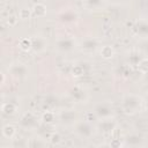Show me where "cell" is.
I'll list each match as a JSON object with an SVG mask.
<instances>
[{
  "label": "cell",
  "instance_id": "7c38bea8",
  "mask_svg": "<svg viewBox=\"0 0 148 148\" xmlns=\"http://www.w3.org/2000/svg\"><path fill=\"white\" fill-rule=\"evenodd\" d=\"M136 31L141 37H148V22L145 20H140L136 22Z\"/></svg>",
  "mask_w": 148,
  "mask_h": 148
},
{
  "label": "cell",
  "instance_id": "2e32d148",
  "mask_svg": "<svg viewBox=\"0 0 148 148\" xmlns=\"http://www.w3.org/2000/svg\"><path fill=\"white\" fill-rule=\"evenodd\" d=\"M16 134V130L13 125H5L2 127V135L7 139H13L14 135Z\"/></svg>",
  "mask_w": 148,
  "mask_h": 148
},
{
  "label": "cell",
  "instance_id": "8992f818",
  "mask_svg": "<svg viewBox=\"0 0 148 148\" xmlns=\"http://www.w3.org/2000/svg\"><path fill=\"white\" fill-rule=\"evenodd\" d=\"M20 124H21L22 127L30 130V128H34V127L36 126V124H37V118H36V116H35L32 112H27V113H24V114L22 116Z\"/></svg>",
  "mask_w": 148,
  "mask_h": 148
},
{
  "label": "cell",
  "instance_id": "d4e9b609",
  "mask_svg": "<svg viewBox=\"0 0 148 148\" xmlns=\"http://www.w3.org/2000/svg\"><path fill=\"white\" fill-rule=\"evenodd\" d=\"M5 80H6L5 73H1V84H5Z\"/></svg>",
  "mask_w": 148,
  "mask_h": 148
},
{
  "label": "cell",
  "instance_id": "9a60e30c",
  "mask_svg": "<svg viewBox=\"0 0 148 148\" xmlns=\"http://www.w3.org/2000/svg\"><path fill=\"white\" fill-rule=\"evenodd\" d=\"M18 47L24 51V52H28L32 49V42H31V38H21L20 42H18Z\"/></svg>",
  "mask_w": 148,
  "mask_h": 148
},
{
  "label": "cell",
  "instance_id": "277c9868",
  "mask_svg": "<svg viewBox=\"0 0 148 148\" xmlns=\"http://www.w3.org/2000/svg\"><path fill=\"white\" fill-rule=\"evenodd\" d=\"M31 42H32V49L31 50L35 53H42L47 47V40L43 36H35L31 38Z\"/></svg>",
  "mask_w": 148,
  "mask_h": 148
},
{
  "label": "cell",
  "instance_id": "484cf974",
  "mask_svg": "<svg viewBox=\"0 0 148 148\" xmlns=\"http://www.w3.org/2000/svg\"><path fill=\"white\" fill-rule=\"evenodd\" d=\"M145 116H146V117H147V118H148V109H147V110H146V111H145Z\"/></svg>",
  "mask_w": 148,
  "mask_h": 148
},
{
  "label": "cell",
  "instance_id": "e0dca14e",
  "mask_svg": "<svg viewBox=\"0 0 148 148\" xmlns=\"http://www.w3.org/2000/svg\"><path fill=\"white\" fill-rule=\"evenodd\" d=\"M101 57L104 58V59H111L114 54V51L112 49V46L110 45H104L102 49H101Z\"/></svg>",
  "mask_w": 148,
  "mask_h": 148
},
{
  "label": "cell",
  "instance_id": "cb8c5ba5",
  "mask_svg": "<svg viewBox=\"0 0 148 148\" xmlns=\"http://www.w3.org/2000/svg\"><path fill=\"white\" fill-rule=\"evenodd\" d=\"M123 145L124 143L120 142V138H113L111 143H110V146H112V147H121Z\"/></svg>",
  "mask_w": 148,
  "mask_h": 148
},
{
  "label": "cell",
  "instance_id": "8fae6325",
  "mask_svg": "<svg viewBox=\"0 0 148 148\" xmlns=\"http://www.w3.org/2000/svg\"><path fill=\"white\" fill-rule=\"evenodd\" d=\"M99 128L104 133H112V131L116 128V124L111 118L110 119H104V120H101Z\"/></svg>",
  "mask_w": 148,
  "mask_h": 148
},
{
  "label": "cell",
  "instance_id": "4316f807",
  "mask_svg": "<svg viewBox=\"0 0 148 148\" xmlns=\"http://www.w3.org/2000/svg\"><path fill=\"white\" fill-rule=\"evenodd\" d=\"M145 102H146V104H147V105H148V95H147V96H146V99H145Z\"/></svg>",
  "mask_w": 148,
  "mask_h": 148
},
{
  "label": "cell",
  "instance_id": "603a6c76",
  "mask_svg": "<svg viewBox=\"0 0 148 148\" xmlns=\"http://www.w3.org/2000/svg\"><path fill=\"white\" fill-rule=\"evenodd\" d=\"M18 18H20L18 16H15V15H9V16H8V20H7V23H8V25H10V27L15 25V24L17 23Z\"/></svg>",
  "mask_w": 148,
  "mask_h": 148
},
{
  "label": "cell",
  "instance_id": "3957f363",
  "mask_svg": "<svg viewBox=\"0 0 148 148\" xmlns=\"http://www.w3.org/2000/svg\"><path fill=\"white\" fill-rule=\"evenodd\" d=\"M75 132L83 139H89L92 135V127L88 121H80L75 125Z\"/></svg>",
  "mask_w": 148,
  "mask_h": 148
},
{
  "label": "cell",
  "instance_id": "d6986e66",
  "mask_svg": "<svg viewBox=\"0 0 148 148\" xmlns=\"http://www.w3.org/2000/svg\"><path fill=\"white\" fill-rule=\"evenodd\" d=\"M138 69L142 73V74H148V59L143 58L140 59L138 62Z\"/></svg>",
  "mask_w": 148,
  "mask_h": 148
},
{
  "label": "cell",
  "instance_id": "4fadbf2b",
  "mask_svg": "<svg viewBox=\"0 0 148 148\" xmlns=\"http://www.w3.org/2000/svg\"><path fill=\"white\" fill-rule=\"evenodd\" d=\"M84 7L89 10H96L99 9L102 6V0H82Z\"/></svg>",
  "mask_w": 148,
  "mask_h": 148
},
{
  "label": "cell",
  "instance_id": "ac0fdd59",
  "mask_svg": "<svg viewBox=\"0 0 148 148\" xmlns=\"http://www.w3.org/2000/svg\"><path fill=\"white\" fill-rule=\"evenodd\" d=\"M56 119V114L52 112V111H45L43 114H42V120L45 123V124H51L53 123Z\"/></svg>",
  "mask_w": 148,
  "mask_h": 148
},
{
  "label": "cell",
  "instance_id": "9c48e42d",
  "mask_svg": "<svg viewBox=\"0 0 148 148\" xmlns=\"http://www.w3.org/2000/svg\"><path fill=\"white\" fill-rule=\"evenodd\" d=\"M75 112L72 111V110H65L64 112L60 113V120L62 124H66V125H69V124H73L75 121Z\"/></svg>",
  "mask_w": 148,
  "mask_h": 148
},
{
  "label": "cell",
  "instance_id": "ba28073f",
  "mask_svg": "<svg viewBox=\"0 0 148 148\" xmlns=\"http://www.w3.org/2000/svg\"><path fill=\"white\" fill-rule=\"evenodd\" d=\"M98 47V40L96 38L89 37L81 42V50L84 52H94Z\"/></svg>",
  "mask_w": 148,
  "mask_h": 148
},
{
  "label": "cell",
  "instance_id": "5b68a950",
  "mask_svg": "<svg viewBox=\"0 0 148 148\" xmlns=\"http://www.w3.org/2000/svg\"><path fill=\"white\" fill-rule=\"evenodd\" d=\"M75 42L71 37H62L57 40V49L61 52H68L74 49Z\"/></svg>",
  "mask_w": 148,
  "mask_h": 148
},
{
  "label": "cell",
  "instance_id": "30bf717a",
  "mask_svg": "<svg viewBox=\"0 0 148 148\" xmlns=\"http://www.w3.org/2000/svg\"><path fill=\"white\" fill-rule=\"evenodd\" d=\"M31 12H32V16L35 17H44L46 15V6L42 2H37L32 6Z\"/></svg>",
  "mask_w": 148,
  "mask_h": 148
},
{
  "label": "cell",
  "instance_id": "5bb4252c",
  "mask_svg": "<svg viewBox=\"0 0 148 148\" xmlns=\"http://www.w3.org/2000/svg\"><path fill=\"white\" fill-rule=\"evenodd\" d=\"M1 110H2V112H3L5 114L12 116V114H14V113L16 112L17 106H16L14 103H12V102H7V103H3V104H2Z\"/></svg>",
  "mask_w": 148,
  "mask_h": 148
},
{
  "label": "cell",
  "instance_id": "83f0119b",
  "mask_svg": "<svg viewBox=\"0 0 148 148\" xmlns=\"http://www.w3.org/2000/svg\"><path fill=\"white\" fill-rule=\"evenodd\" d=\"M112 1H116V0H112Z\"/></svg>",
  "mask_w": 148,
  "mask_h": 148
},
{
  "label": "cell",
  "instance_id": "ffe728a7",
  "mask_svg": "<svg viewBox=\"0 0 148 148\" xmlns=\"http://www.w3.org/2000/svg\"><path fill=\"white\" fill-rule=\"evenodd\" d=\"M31 16H32V12H31V9H29V8H22V9L18 12V17H20L21 20H29Z\"/></svg>",
  "mask_w": 148,
  "mask_h": 148
},
{
  "label": "cell",
  "instance_id": "6da1fadb",
  "mask_svg": "<svg viewBox=\"0 0 148 148\" xmlns=\"http://www.w3.org/2000/svg\"><path fill=\"white\" fill-rule=\"evenodd\" d=\"M142 104H143V99L139 95L130 94V95H126L123 98L121 109H123L125 114L133 116V114H136L138 112L141 111Z\"/></svg>",
  "mask_w": 148,
  "mask_h": 148
},
{
  "label": "cell",
  "instance_id": "52a82bcc",
  "mask_svg": "<svg viewBox=\"0 0 148 148\" xmlns=\"http://www.w3.org/2000/svg\"><path fill=\"white\" fill-rule=\"evenodd\" d=\"M8 71H9V73L14 76V77H23V76H25V74H27V66L25 65H23V64H21V62H17V64H13V65H10L9 66V68H8Z\"/></svg>",
  "mask_w": 148,
  "mask_h": 148
},
{
  "label": "cell",
  "instance_id": "7a4b0ae2",
  "mask_svg": "<svg viewBox=\"0 0 148 148\" xmlns=\"http://www.w3.org/2000/svg\"><path fill=\"white\" fill-rule=\"evenodd\" d=\"M94 113L96 116V118L101 119V120H104V119H110L112 118L113 116V112H112V108L106 104V103H99L95 106V110H94Z\"/></svg>",
  "mask_w": 148,
  "mask_h": 148
},
{
  "label": "cell",
  "instance_id": "44dd1931",
  "mask_svg": "<svg viewBox=\"0 0 148 148\" xmlns=\"http://www.w3.org/2000/svg\"><path fill=\"white\" fill-rule=\"evenodd\" d=\"M83 73H84V69H83V67H82L81 65H76V66H74L73 69H72V74H73V76H75V77L82 76Z\"/></svg>",
  "mask_w": 148,
  "mask_h": 148
},
{
  "label": "cell",
  "instance_id": "7402d4cb",
  "mask_svg": "<svg viewBox=\"0 0 148 148\" xmlns=\"http://www.w3.org/2000/svg\"><path fill=\"white\" fill-rule=\"evenodd\" d=\"M50 142L52 145H59L61 142V135L59 133H52L50 136Z\"/></svg>",
  "mask_w": 148,
  "mask_h": 148
}]
</instances>
